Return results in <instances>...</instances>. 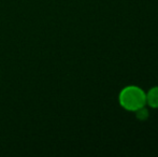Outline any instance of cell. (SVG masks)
I'll use <instances>...</instances> for the list:
<instances>
[{
	"label": "cell",
	"instance_id": "7a4b0ae2",
	"mask_svg": "<svg viewBox=\"0 0 158 157\" xmlns=\"http://www.w3.org/2000/svg\"><path fill=\"white\" fill-rule=\"evenodd\" d=\"M146 102L153 108H158V87H154L146 95Z\"/></svg>",
	"mask_w": 158,
	"mask_h": 157
},
{
	"label": "cell",
	"instance_id": "6da1fadb",
	"mask_svg": "<svg viewBox=\"0 0 158 157\" xmlns=\"http://www.w3.org/2000/svg\"><path fill=\"white\" fill-rule=\"evenodd\" d=\"M119 102L125 109L129 111H135L145 105L146 95L141 88L137 86H128L121 92Z\"/></svg>",
	"mask_w": 158,
	"mask_h": 157
},
{
	"label": "cell",
	"instance_id": "3957f363",
	"mask_svg": "<svg viewBox=\"0 0 158 157\" xmlns=\"http://www.w3.org/2000/svg\"><path fill=\"white\" fill-rule=\"evenodd\" d=\"M135 115H137V118H139L140 121H145V119L148 118V111L144 107H142V108H140V109L135 110Z\"/></svg>",
	"mask_w": 158,
	"mask_h": 157
}]
</instances>
